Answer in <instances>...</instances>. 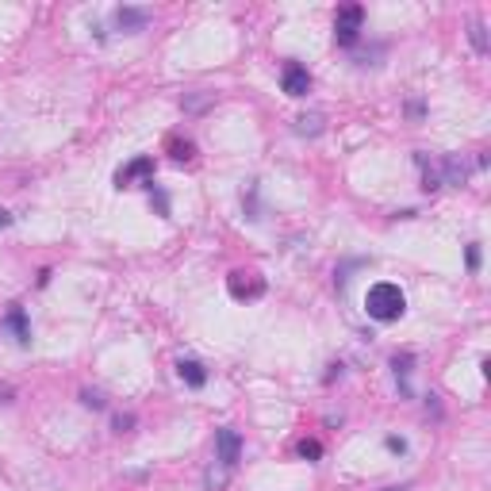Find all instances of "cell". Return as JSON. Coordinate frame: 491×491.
Listing matches in <instances>:
<instances>
[{"mask_svg": "<svg viewBox=\"0 0 491 491\" xmlns=\"http://www.w3.org/2000/svg\"><path fill=\"white\" fill-rule=\"evenodd\" d=\"M365 311H368V319H376V323H395V319L407 311V296L400 292V284L380 280V284H373V288H368Z\"/></svg>", "mask_w": 491, "mask_h": 491, "instance_id": "cell-1", "label": "cell"}, {"mask_svg": "<svg viewBox=\"0 0 491 491\" xmlns=\"http://www.w3.org/2000/svg\"><path fill=\"white\" fill-rule=\"evenodd\" d=\"M361 24H365V8L361 4H341L338 16H334V39L341 42V46H353L361 35Z\"/></svg>", "mask_w": 491, "mask_h": 491, "instance_id": "cell-2", "label": "cell"}, {"mask_svg": "<svg viewBox=\"0 0 491 491\" xmlns=\"http://www.w3.org/2000/svg\"><path fill=\"white\" fill-rule=\"evenodd\" d=\"M215 449H219V465L223 468H234L242 457V438L238 430H231V426H223V430L215 434Z\"/></svg>", "mask_w": 491, "mask_h": 491, "instance_id": "cell-3", "label": "cell"}, {"mask_svg": "<svg viewBox=\"0 0 491 491\" xmlns=\"http://www.w3.org/2000/svg\"><path fill=\"white\" fill-rule=\"evenodd\" d=\"M280 84H284L288 96H307V92H311V73L300 66V62H288L284 73H280Z\"/></svg>", "mask_w": 491, "mask_h": 491, "instance_id": "cell-4", "label": "cell"}, {"mask_svg": "<svg viewBox=\"0 0 491 491\" xmlns=\"http://www.w3.org/2000/svg\"><path fill=\"white\" fill-rule=\"evenodd\" d=\"M265 292V284L258 280V276H246V273H231V296L234 300H253V296H261Z\"/></svg>", "mask_w": 491, "mask_h": 491, "instance_id": "cell-5", "label": "cell"}, {"mask_svg": "<svg viewBox=\"0 0 491 491\" xmlns=\"http://www.w3.org/2000/svg\"><path fill=\"white\" fill-rule=\"evenodd\" d=\"M150 173H154V158H134L127 169H119V173H116V184H119V188H127V184H134L139 177H150Z\"/></svg>", "mask_w": 491, "mask_h": 491, "instance_id": "cell-6", "label": "cell"}, {"mask_svg": "<svg viewBox=\"0 0 491 491\" xmlns=\"http://www.w3.org/2000/svg\"><path fill=\"white\" fill-rule=\"evenodd\" d=\"M116 24L123 27V31H142V27L150 24V12H146V8H119Z\"/></svg>", "mask_w": 491, "mask_h": 491, "instance_id": "cell-7", "label": "cell"}, {"mask_svg": "<svg viewBox=\"0 0 491 491\" xmlns=\"http://www.w3.org/2000/svg\"><path fill=\"white\" fill-rule=\"evenodd\" d=\"M177 373H181V380L188 384V388H204V384H208V373H204L200 361H181Z\"/></svg>", "mask_w": 491, "mask_h": 491, "instance_id": "cell-8", "label": "cell"}, {"mask_svg": "<svg viewBox=\"0 0 491 491\" xmlns=\"http://www.w3.org/2000/svg\"><path fill=\"white\" fill-rule=\"evenodd\" d=\"M4 326H8L12 334H16L19 346H27V341H31V330H27V315H24V307H12V311H8V319H4Z\"/></svg>", "mask_w": 491, "mask_h": 491, "instance_id": "cell-9", "label": "cell"}, {"mask_svg": "<svg viewBox=\"0 0 491 491\" xmlns=\"http://www.w3.org/2000/svg\"><path fill=\"white\" fill-rule=\"evenodd\" d=\"M319 127H323V116H300L296 119V131L300 134H319Z\"/></svg>", "mask_w": 491, "mask_h": 491, "instance_id": "cell-10", "label": "cell"}, {"mask_svg": "<svg viewBox=\"0 0 491 491\" xmlns=\"http://www.w3.org/2000/svg\"><path fill=\"white\" fill-rule=\"evenodd\" d=\"M300 457L319 461V457H323V445H319V441H311V438H303V441H300Z\"/></svg>", "mask_w": 491, "mask_h": 491, "instance_id": "cell-11", "label": "cell"}, {"mask_svg": "<svg viewBox=\"0 0 491 491\" xmlns=\"http://www.w3.org/2000/svg\"><path fill=\"white\" fill-rule=\"evenodd\" d=\"M468 35H472V46H476V51L488 54V35H483V24H480V19L472 24V31H468Z\"/></svg>", "mask_w": 491, "mask_h": 491, "instance_id": "cell-12", "label": "cell"}, {"mask_svg": "<svg viewBox=\"0 0 491 491\" xmlns=\"http://www.w3.org/2000/svg\"><path fill=\"white\" fill-rule=\"evenodd\" d=\"M169 150H173V158H177V161H188V158H192V142H173Z\"/></svg>", "mask_w": 491, "mask_h": 491, "instance_id": "cell-13", "label": "cell"}, {"mask_svg": "<svg viewBox=\"0 0 491 491\" xmlns=\"http://www.w3.org/2000/svg\"><path fill=\"white\" fill-rule=\"evenodd\" d=\"M81 403H84V407H96V411H100V407H104V395H100V391H81Z\"/></svg>", "mask_w": 491, "mask_h": 491, "instance_id": "cell-14", "label": "cell"}, {"mask_svg": "<svg viewBox=\"0 0 491 491\" xmlns=\"http://www.w3.org/2000/svg\"><path fill=\"white\" fill-rule=\"evenodd\" d=\"M465 258H468V269L476 273V269H480V246H468V250H465Z\"/></svg>", "mask_w": 491, "mask_h": 491, "instance_id": "cell-15", "label": "cell"}, {"mask_svg": "<svg viewBox=\"0 0 491 491\" xmlns=\"http://www.w3.org/2000/svg\"><path fill=\"white\" fill-rule=\"evenodd\" d=\"M131 426H134V415H116V430L119 434H127Z\"/></svg>", "mask_w": 491, "mask_h": 491, "instance_id": "cell-16", "label": "cell"}, {"mask_svg": "<svg viewBox=\"0 0 491 491\" xmlns=\"http://www.w3.org/2000/svg\"><path fill=\"white\" fill-rule=\"evenodd\" d=\"M388 449H395V453H407V441H403V438H388Z\"/></svg>", "mask_w": 491, "mask_h": 491, "instance_id": "cell-17", "label": "cell"}, {"mask_svg": "<svg viewBox=\"0 0 491 491\" xmlns=\"http://www.w3.org/2000/svg\"><path fill=\"white\" fill-rule=\"evenodd\" d=\"M12 395H16V391H12L8 384H0V403H12Z\"/></svg>", "mask_w": 491, "mask_h": 491, "instance_id": "cell-18", "label": "cell"}, {"mask_svg": "<svg viewBox=\"0 0 491 491\" xmlns=\"http://www.w3.org/2000/svg\"><path fill=\"white\" fill-rule=\"evenodd\" d=\"M0 226H12V215H8L4 208H0Z\"/></svg>", "mask_w": 491, "mask_h": 491, "instance_id": "cell-19", "label": "cell"}]
</instances>
